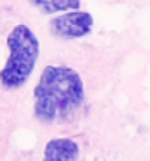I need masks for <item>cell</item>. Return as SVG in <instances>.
<instances>
[{"mask_svg":"<svg viewBox=\"0 0 150 161\" xmlns=\"http://www.w3.org/2000/svg\"><path fill=\"white\" fill-rule=\"evenodd\" d=\"M32 97L35 120L41 124L69 122L85 104L81 75L66 64H50L42 69Z\"/></svg>","mask_w":150,"mask_h":161,"instance_id":"1","label":"cell"},{"mask_svg":"<svg viewBox=\"0 0 150 161\" xmlns=\"http://www.w3.org/2000/svg\"><path fill=\"white\" fill-rule=\"evenodd\" d=\"M9 57L0 69V85L7 90L21 89L35 69L39 58V39L30 27L19 23L7 36Z\"/></svg>","mask_w":150,"mask_h":161,"instance_id":"2","label":"cell"},{"mask_svg":"<svg viewBox=\"0 0 150 161\" xmlns=\"http://www.w3.org/2000/svg\"><path fill=\"white\" fill-rule=\"evenodd\" d=\"M94 29V16L87 11H67L50 19V32L58 39H81Z\"/></svg>","mask_w":150,"mask_h":161,"instance_id":"3","label":"cell"},{"mask_svg":"<svg viewBox=\"0 0 150 161\" xmlns=\"http://www.w3.org/2000/svg\"><path fill=\"white\" fill-rule=\"evenodd\" d=\"M78 158L80 145L72 138H51L42 152V161H76Z\"/></svg>","mask_w":150,"mask_h":161,"instance_id":"4","label":"cell"},{"mask_svg":"<svg viewBox=\"0 0 150 161\" xmlns=\"http://www.w3.org/2000/svg\"><path fill=\"white\" fill-rule=\"evenodd\" d=\"M28 2L46 14L67 13V11H76L81 7V0H28Z\"/></svg>","mask_w":150,"mask_h":161,"instance_id":"5","label":"cell"}]
</instances>
